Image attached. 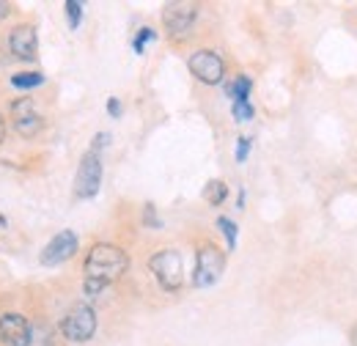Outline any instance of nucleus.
<instances>
[{
  "label": "nucleus",
  "instance_id": "obj_9",
  "mask_svg": "<svg viewBox=\"0 0 357 346\" xmlns=\"http://www.w3.org/2000/svg\"><path fill=\"white\" fill-rule=\"evenodd\" d=\"M11 119H14V130L20 132L22 137H33L36 132L42 130V124H45L31 99H17L11 105Z\"/></svg>",
  "mask_w": 357,
  "mask_h": 346
},
{
  "label": "nucleus",
  "instance_id": "obj_10",
  "mask_svg": "<svg viewBox=\"0 0 357 346\" xmlns=\"http://www.w3.org/2000/svg\"><path fill=\"white\" fill-rule=\"evenodd\" d=\"M77 250V236L75 231H61L58 236H52V242L42 250V264L45 266H55V264H63L75 256Z\"/></svg>",
  "mask_w": 357,
  "mask_h": 346
},
{
  "label": "nucleus",
  "instance_id": "obj_4",
  "mask_svg": "<svg viewBox=\"0 0 357 346\" xmlns=\"http://www.w3.org/2000/svg\"><path fill=\"white\" fill-rule=\"evenodd\" d=\"M225 269V256L215 248V245H204L198 250V259H195V272H192V286L198 289H206V286H215L220 280Z\"/></svg>",
  "mask_w": 357,
  "mask_h": 346
},
{
  "label": "nucleus",
  "instance_id": "obj_18",
  "mask_svg": "<svg viewBox=\"0 0 357 346\" xmlns=\"http://www.w3.org/2000/svg\"><path fill=\"white\" fill-rule=\"evenodd\" d=\"M157 39V33L151 31V28H143V31H137V39H135V52H143L146 50V44L154 42Z\"/></svg>",
  "mask_w": 357,
  "mask_h": 346
},
{
  "label": "nucleus",
  "instance_id": "obj_8",
  "mask_svg": "<svg viewBox=\"0 0 357 346\" xmlns=\"http://www.w3.org/2000/svg\"><path fill=\"white\" fill-rule=\"evenodd\" d=\"M198 17V8L192 3H168L162 8V22L171 36H184Z\"/></svg>",
  "mask_w": 357,
  "mask_h": 346
},
{
  "label": "nucleus",
  "instance_id": "obj_2",
  "mask_svg": "<svg viewBox=\"0 0 357 346\" xmlns=\"http://www.w3.org/2000/svg\"><path fill=\"white\" fill-rule=\"evenodd\" d=\"M149 266H151L154 278L160 280V286L165 292H176L178 286H181V280H184V261H181V256H178L176 250H160V253H154L151 261H149Z\"/></svg>",
  "mask_w": 357,
  "mask_h": 346
},
{
  "label": "nucleus",
  "instance_id": "obj_23",
  "mask_svg": "<svg viewBox=\"0 0 357 346\" xmlns=\"http://www.w3.org/2000/svg\"><path fill=\"white\" fill-rule=\"evenodd\" d=\"M8 14V3H0V20Z\"/></svg>",
  "mask_w": 357,
  "mask_h": 346
},
{
  "label": "nucleus",
  "instance_id": "obj_1",
  "mask_svg": "<svg viewBox=\"0 0 357 346\" xmlns=\"http://www.w3.org/2000/svg\"><path fill=\"white\" fill-rule=\"evenodd\" d=\"M127 253L116 245H93L86 259V294H99L105 292L116 278L127 272Z\"/></svg>",
  "mask_w": 357,
  "mask_h": 346
},
{
  "label": "nucleus",
  "instance_id": "obj_11",
  "mask_svg": "<svg viewBox=\"0 0 357 346\" xmlns=\"http://www.w3.org/2000/svg\"><path fill=\"white\" fill-rule=\"evenodd\" d=\"M8 50L20 58V61H33L36 58V31L31 25H20L11 31L8 36Z\"/></svg>",
  "mask_w": 357,
  "mask_h": 346
},
{
  "label": "nucleus",
  "instance_id": "obj_19",
  "mask_svg": "<svg viewBox=\"0 0 357 346\" xmlns=\"http://www.w3.org/2000/svg\"><path fill=\"white\" fill-rule=\"evenodd\" d=\"M248 151H250V137H239V143H236V160L245 163L248 160Z\"/></svg>",
  "mask_w": 357,
  "mask_h": 346
},
{
  "label": "nucleus",
  "instance_id": "obj_13",
  "mask_svg": "<svg viewBox=\"0 0 357 346\" xmlns=\"http://www.w3.org/2000/svg\"><path fill=\"white\" fill-rule=\"evenodd\" d=\"M204 195H206V201H209L212 206H220V204L225 201V195H228V187H225L223 181H218V179H215V181H209V184H206Z\"/></svg>",
  "mask_w": 357,
  "mask_h": 346
},
{
  "label": "nucleus",
  "instance_id": "obj_24",
  "mask_svg": "<svg viewBox=\"0 0 357 346\" xmlns=\"http://www.w3.org/2000/svg\"><path fill=\"white\" fill-rule=\"evenodd\" d=\"M3 137H6V124H3V119H0V143H3Z\"/></svg>",
  "mask_w": 357,
  "mask_h": 346
},
{
  "label": "nucleus",
  "instance_id": "obj_16",
  "mask_svg": "<svg viewBox=\"0 0 357 346\" xmlns=\"http://www.w3.org/2000/svg\"><path fill=\"white\" fill-rule=\"evenodd\" d=\"M66 17H69V25L77 28L80 20H83V6H80L77 0H69V3H66Z\"/></svg>",
  "mask_w": 357,
  "mask_h": 346
},
{
  "label": "nucleus",
  "instance_id": "obj_22",
  "mask_svg": "<svg viewBox=\"0 0 357 346\" xmlns=\"http://www.w3.org/2000/svg\"><path fill=\"white\" fill-rule=\"evenodd\" d=\"M146 225H154V228H160L162 223L154 217V206H146Z\"/></svg>",
  "mask_w": 357,
  "mask_h": 346
},
{
  "label": "nucleus",
  "instance_id": "obj_17",
  "mask_svg": "<svg viewBox=\"0 0 357 346\" xmlns=\"http://www.w3.org/2000/svg\"><path fill=\"white\" fill-rule=\"evenodd\" d=\"M234 119L236 121H250L253 119V105L250 102H234Z\"/></svg>",
  "mask_w": 357,
  "mask_h": 346
},
{
  "label": "nucleus",
  "instance_id": "obj_5",
  "mask_svg": "<svg viewBox=\"0 0 357 346\" xmlns=\"http://www.w3.org/2000/svg\"><path fill=\"white\" fill-rule=\"evenodd\" d=\"M99 187H102V160L96 151H89L80 160V171L75 179V195L80 201H89L99 193Z\"/></svg>",
  "mask_w": 357,
  "mask_h": 346
},
{
  "label": "nucleus",
  "instance_id": "obj_7",
  "mask_svg": "<svg viewBox=\"0 0 357 346\" xmlns=\"http://www.w3.org/2000/svg\"><path fill=\"white\" fill-rule=\"evenodd\" d=\"M0 344L3 346H31L33 344V327L20 313L0 316Z\"/></svg>",
  "mask_w": 357,
  "mask_h": 346
},
{
  "label": "nucleus",
  "instance_id": "obj_12",
  "mask_svg": "<svg viewBox=\"0 0 357 346\" xmlns=\"http://www.w3.org/2000/svg\"><path fill=\"white\" fill-rule=\"evenodd\" d=\"M250 88H253V83H250V77H236L231 86H228V93L234 96V102H248V96H250Z\"/></svg>",
  "mask_w": 357,
  "mask_h": 346
},
{
  "label": "nucleus",
  "instance_id": "obj_3",
  "mask_svg": "<svg viewBox=\"0 0 357 346\" xmlns=\"http://www.w3.org/2000/svg\"><path fill=\"white\" fill-rule=\"evenodd\" d=\"M61 333L66 341L83 344L96 333V313L89 305H75L63 319H61Z\"/></svg>",
  "mask_w": 357,
  "mask_h": 346
},
{
  "label": "nucleus",
  "instance_id": "obj_15",
  "mask_svg": "<svg viewBox=\"0 0 357 346\" xmlns=\"http://www.w3.org/2000/svg\"><path fill=\"white\" fill-rule=\"evenodd\" d=\"M218 228L223 231L225 242H228V250L236 248V223H231L228 217H218Z\"/></svg>",
  "mask_w": 357,
  "mask_h": 346
},
{
  "label": "nucleus",
  "instance_id": "obj_6",
  "mask_svg": "<svg viewBox=\"0 0 357 346\" xmlns=\"http://www.w3.org/2000/svg\"><path fill=\"white\" fill-rule=\"evenodd\" d=\"M187 66H190V72H192L201 83H206V86H218L225 75L223 58H220L218 52H212V50H198V52H192L190 61H187Z\"/></svg>",
  "mask_w": 357,
  "mask_h": 346
},
{
  "label": "nucleus",
  "instance_id": "obj_14",
  "mask_svg": "<svg viewBox=\"0 0 357 346\" xmlns=\"http://www.w3.org/2000/svg\"><path fill=\"white\" fill-rule=\"evenodd\" d=\"M42 83H45V75H39V72H25V75H14L11 77L14 88H39Z\"/></svg>",
  "mask_w": 357,
  "mask_h": 346
},
{
  "label": "nucleus",
  "instance_id": "obj_21",
  "mask_svg": "<svg viewBox=\"0 0 357 346\" xmlns=\"http://www.w3.org/2000/svg\"><path fill=\"white\" fill-rule=\"evenodd\" d=\"M107 143H110V135H107V132H99V135L93 137V151H99V149H105Z\"/></svg>",
  "mask_w": 357,
  "mask_h": 346
},
{
  "label": "nucleus",
  "instance_id": "obj_20",
  "mask_svg": "<svg viewBox=\"0 0 357 346\" xmlns=\"http://www.w3.org/2000/svg\"><path fill=\"white\" fill-rule=\"evenodd\" d=\"M107 113H110L113 119H119V116H121V102H119L116 96H113V99H107Z\"/></svg>",
  "mask_w": 357,
  "mask_h": 346
}]
</instances>
